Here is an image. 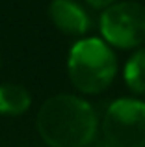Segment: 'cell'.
Instances as JSON below:
<instances>
[{"label":"cell","mask_w":145,"mask_h":147,"mask_svg":"<svg viewBox=\"0 0 145 147\" xmlns=\"http://www.w3.org/2000/svg\"><path fill=\"white\" fill-rule=\"evenodd\" d=\"M87 4H89L91 7H95V9H108L110 6H113L115 4V0H86Z\"/></svg>","instance_id":"cell-8"},{"label":"cell","mask_w":145,"mask_h":147,"mask_svg":"<svg viewBox=\"0 0 145 147\" xmlns=\"http://www.w3.org/2000/svg\"><path fill=\"white\" fill-rule=\"evenodd\" d=\"M67 71L76 90L95 95L112 84L117 71V60L110 45L99 37H87L72 45L67 60Z\"/></svg>","instance_id":"cell-2"},{"label":"cell","mask_w":145,"mask_h":147,"mask_svg":"<svg viewBox=\"0 0 145 147\" xmlns=\"http://www.w3.org/2000/svg\"><path fill=\"white\" fill-rule=\"evenodd\" d=\"M37 130L50 147H86L97 134V114L75 95H54L37 112Z\"/></svg>","instance_id":"cell-1"},{"label":"cell","mask_w":145,"mask_h":147,"mask_svg":"<svg viewBox=\"0 0 145 147\" xmlns=\"http://www.w3.org/2000/svg\"><path fill=\"white\" fill-rule=\"evenodd\" d=\"M101 32L106 45L134 49L145 41V6L140 2H117L102 11Z\"/></svg>","instance_id":"cell-4"},{"label":"cell","mask_w":145,"mask_h":147,"mask_svg":"<svg viewBox=\"0 0 145 147\" xmlns=\"http://www.w3.org/2000/svg\"><path fill=\"white\" fill-rule=\"evenodd\" d=\"M106 144L112 147H145V102L138 99H117L102 119Z\"/></svg>","instance_id":"cell-3"},{"label":"cell","mask_w":145,"mask_h":147,"mask_svg":"<svg viewBox=\"0 0 145 147\" xmlns=\"http://www.w3.org/2000/svg\"><path fill=\"white\" fill-rule=\"evenodd\" d=\"M95 147H112V145H110V144H106V142H102V144H97Z\"/></svg>","instance_id":"cell-9"},{"label":"cell","mask_w":145,"mask_h":147,"mask_svg":"<svg viewBox=\"0 0 145 147\" xmlns=\"http://www.w3.org/2000/svg\"><path fill=\"white\" fill-rule=\"evenodd\" d=\"M48 17L56 28L67 36H82L89 26L87 13L72 0H52L48 6Z\"/></svg>","instance_id":"cell-5"},{"label":"cell","mask_w":145,"mask_h":147,"mask_svg":"<svg viewBox=\"0 0 145 147\" xmlns=\"http://www.w3.org/2000/svg\"><path fill=\"white\" fill-rule=\"evenodd\" d=\"M32 104L28 90L19 84H2L0 86V114L21 115Z\"/></svg>","instance_id":"cell-6"},{"label":"cell","mask_w":145,"mask_h":147,"mask_svg":"<svg viewBox=\"0 0 145 147\" xmlns=\"http://www.w3.org/2000/svg\"><path fill=\"white\" fill-rule=\"evenodd\" d=\"M125 82L134 93H145V49L136 50L127 61Z\"/></svg>","instance_id":"cell-7"}]
</instances>
